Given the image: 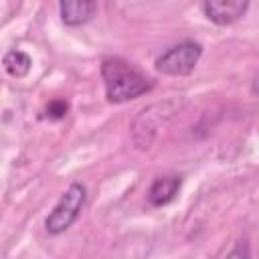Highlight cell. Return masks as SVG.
<instances>
[{
  "instance_id": "277c9868",
  "label": "cell",
  "mask_w": 259,
  "mask_h": 259,
  "mask_svg": "<svg viewBox=\"0 0 259 259\" xmlns=\"http://www.w3.org/2000/svg\"><path fill=\"white\" fill-rule=\"evenodd\" d=\"M247 8H249V0H204L202 2L204 16L219 26H229L237 22L241 16H245Z\"/></svg>"
},
{
  "instance_id": "5b68a950",
  "label": "cell",
  "mask_w": 259,
  "mask_h": 259,
  "mask_svg": "<svg viewBox=\"0 0 259 259\" xmlns=\"http://www.w3.org/2000/svg\"><path fill=\"white\" fill-rule=\"evenodd\" d=\"M59 10L67 26H81L93 18L97 0H59Z\"/></svg>"
},
{
  "instance_id": "ba28073f",
  "label": "cell",
  "mask_w": 259,
  "mask_h": 259,
  "mask_svg": "<svg viewBox=\"0 0 259 259\" xmlns=\"http://www.w3.org/2000/svg\"><path fill=\"white\" fill-rule=\"evenodd\" d=\"M67 111H69V103H67L65 99H53V101H49V105H47V109H45L47 117H49V119H55V121L63 119V117L67 115Z\"/></svg>"
},
{
  "instance_id": "7a4b0ae2",
  "label": "cell",
  "mask_w": 259,
  "mask_h": 259,
  "mask_svg": "<svg viewBox=\"0 0 259 259\" xmlns=\"http://www.w3.org/2000/svg\"><path fill=\"white\" fill-rule=\"evenodd\" d=\"M87 198V188L81 182H71L69 188L63 192V196L59 198V202L53 206V210L49 212L45 227L51 235H61L65 233L79 217L83 204Z\"/></svg>"
},
{
  "instance_id": "6da1fadb",
  "label": "cell",
  "mask_w": 259,
  "mask_h": 259,
  "mask_svg": "<svg viewBox=\"0 0 259 259\" xmlns=\"http://www.w3.org/2000/svg\"><path fill=\"white\" fill-rule=\"evenodd\" d=\"M101 77L105 85L107 101L111 103H125L140 95L152 91L154 83L138 69H134L127 61L119 57H107L101 61Z\"/></svg>"
},
{
  "instance_id": "8992f818",
  "label": "cell",
  "mask_w": 259,
  "mask_h": 259,
  "mask_svg": "<svg viewBox=\"0 0 259 259\" xmlns=\"http://www.w3.org/2000/svg\"><path fill=\"white\" fill-rule=\"evenodd\" d=\"M180 184H182V180L176 174L158 176L150 184V188H148V202L152 206H164V204H168L170 200L176 198V194L180 190Z\"/></svg>"
},
{
  "instance_id": "9c48e42d",
  "label": "cell",
  "mask_w": 259,
  "mask_h": 259,
  "mask_svg": "<svg viewBox=\"0 0 259 259\" xmlns=\"http://www.w3.org/2000/svg\"><path fill=\"white\" fill-rule=\"evenodd\" d=\"M253 91L259 95V73L255 75V79H253Z\"/></svg>"
},
{
  "instance_id": "3957f363",
  "label": "cell",
  "mask_w": 259,
  "mask_h": 259,
  "mask_svg": "<svg viewBox=\"0 0 259 259\" xmlns=\"http://www.w3.org/2000/svg\"><path fill=\"white\" fill-rule=\"evenodd\" d=\"M200 55H202V47L198 42L182 40V42L170 47L168 51H164L156 59V69L164 75L182 77V75H188L194 71Z\"/></svg>"
},
{
  "instance_id": "52a82bcc",
  "label": "cell",
  "mask_w": 259,
  "mask_h": 259,
  "mask_svg": "<svg viewBox=\"0 0 259 259\" xmlns=\"http://www.w3.org/2000/svg\"><path fill=\"white\" fill-rule=\"evenodd\" d=\"M2 65H4V71H6L8 75L20 79V77H24V75L30 71L32 61H30V57H28L24 51L14 49V51H8V53L4 55Z\"/></svg>"
}]
</instances>
